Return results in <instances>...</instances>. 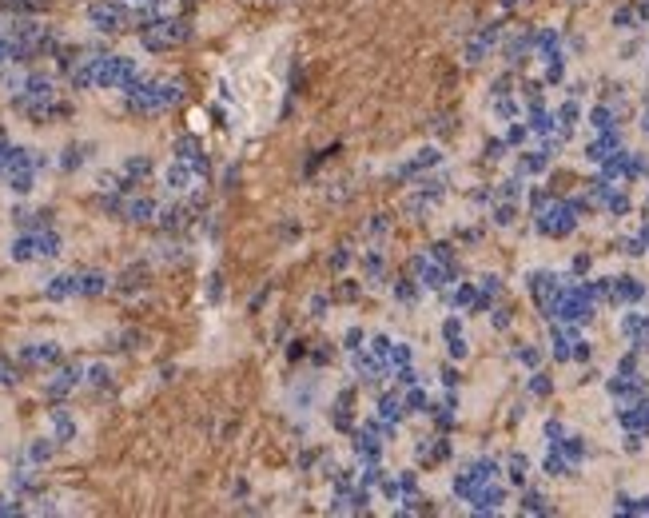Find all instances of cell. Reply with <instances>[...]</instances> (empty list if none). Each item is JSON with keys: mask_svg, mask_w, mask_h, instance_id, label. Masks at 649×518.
<instances>
[{"mask_svg": "<svg viewBox=\"0 0 649 518\" xmlns=\"http://www.w3.org/2000/svg\"><path fill=\"white\" fill-rule=\"evenodd\" d=\"M386 438H395V422H382V419L363 422V427H355V454L363 463H379Z\"/></svg>", "mask_w": 649, "mask_h": 518, "instance_id": "6da1fadb", "label": "cell"}, {"mask_svg": "<svg viewBox=\"0 0 649 518\" xmlns=\"http://www.w3.org/2000/svg\"><path fill=\"white\" fill-rule=\"evenodd\" d=\"M498 36H502V24L494 20V24H486V28H482L478 36H470V40H466V48H462V60H466V64H482V60L490 56V48H494V40H498Z\"/></svg>", "mask_w": 649, "mask_h": 518, "instance_id": "7a4b0ae2", "label": "cell"}, {"mask_svg": "<svg viewBox=\"0 0 649 518\" xmlns=\"http://www.w3.org/2000/svg\"><path fill=\"white\" fill-rule=\"evenodd\" d=\"M331 422L335 431H343V435H355V387H343L335 395L331 403Z\"/></svg>", "mask_w": 649, "mask_h": 518, "instance_id": "3957f363", "label": "cell"}, {"mask_svg": "<svg viewBox=\"0 0 649 518\" xmlns=\"http://www.w3.org/2000/svg\"><path fill=\"white\" fill-rule=\"evenodd\" d=\"M438 160H443V152H438V148H418V152H414L411 160L402 163V168H398L395 176H398V179H411V176H418V172H430V168H438Z\"/></svg>", "mask_w": 649, "mask_h": 518, "instance_id": "277c9868", "label": "cell"}, {"mask_svg": "<svg viewBox=\"0 0 649 518\" xmlns=\"http://www.w3.org/2000/svg\"><path fill=\"white\" fill-rule=\"evenodd\" d=\"M382 371H386V359L382 355H366V351H355V375L363 379V383H379L382 379Z\"/></svg>", "mask_w": 649, "mask_h": 518, "instance_id": "5b68a950", "label": "cell"}, {"mask_svg": "<svg viewBox=\"0 0 649 518\" xmlns=\"http://www.w3.org/2000/svg\"><path fill=\"white\" fill-rule=\"evenodd\" d=\"M88 17H92V24L100 28V33H116V28L127 20V12L120 8V4H96Z\"/></svg>", "mask_w": 649, "mask_h": 518, "instance_id": "8992f818", "label": "cell"}, {"mask_svg": "<svg viewBox=\"0 0 649 518\" xmlns=\"http://www.w3.org/2000/svg\"><path fill=\"white\" fill-rule=\"evenodd\" d=\"M414 454H418V463H443V458H450V443L443 435H427Z\"/></svg>", "mask_w": 649, "mask_h": 518, "instance_id": "52a82bcc", "label": "cell"}, {"mask_svg": "<svg viewBox=\"0 0 649 518\" xmlns=\"http://www.w3.org/2000/svg\"><path fill=\"white\" fill-rule=\"evenodd\" d=\"M375 415H379L382 422H402L407 419V415H411V411H407V403H402V395H382L379 399V411H375Z\"/></svg>", "mask_w": 649, "mask_h": 518, "instance_id": "ba28073f", "label": "cell"}, {"mask_svg": "<svg viewBox=\"0 0 649 518\" xmlns=\"http://www.w3.org/2000/svg\"><path fill=\"white\" fill-rule=\"evenodd\" d=\"M586 156H589V160H598V163H605L610 156H618V132L610 128L605 136H598V140L589 144V152H586Z\"/></svg>", "mask_w": 649, "mask_h": 518, "instance_id": "9c48e42d", "label": "cell"}, {"mask_svg": "<svg viewBox=\"0 0 649 518\" xmlns=\"http://www.w3.org/2000/svg\"><path fill=\"white\" fill-rule=\"evenodd\" d=\"M363 276H366V283L375 287V283H382V276H386V259H382V251L379 247H371L363 256Z\"/></svg>", "mask_w": 649, "mask_h": 518, "instance_id": "30bf717a", "label": "cell"}, {"mask_svg": "<svg viewBox=\"0 0 649 518\" xmlns=\"http://www.w3.org/2000/svg\"><path fill=\"white\" fill-rule=\"evenodd\" d=\"M641 295H646V287H641L637 279H630V276L614 279V299H618V303H637Z\"/></svg>", "mask_w": 649, "mask_h": 518, "instance_id": "8fae6325", "label": "cell"}, {"mask_svg": "<svg viewBox=\"0 0 649 518\" xmlns=\"http://www.w3.org/2000/svg\"><path fill=\"white\" fill-rule=\"evenodd\" d=\"M20 359H24V363H56V359H60V347H56V343H36V347H24Z\"/></svg>", "mask_w": 649, "mask_h": 518, "instance_id": "7c38bea8", "label": "cell"}, {"mask_svg": "<svg viewBox=\"0 0 649 518\" xmlns=\"http://www.w3.org/2000/svg\"><path fill=\"white\" fill-rule=\"evenodd\" d=\"M44 295L48 299H68V295H76V276H52L44 283Z\"/></svg>", "mask_w": 649, "mask_h": 518, "instance_id": "4fadbf2b", "label": "cell"}, {"mask_svg": "<svg viewBox=\"0 0 649 518\" xmlns=\"http://www.w3.org/2000/svg\"><path fill=\"white\" fill-rule=\"evenodd\" d=\"M124 215L127 220H132V224H148V220H152V215H156V204H152V199H132V204H127L124 208Z\"/></svg>", "mask_w": 649, "mask_h": 518, "instance_id": "5bb4252c", "label": "cell"}, {"mask_svg": "<svg viewBox=\"0 0 649 518\" xmlns=\"http://www.w3.org/2000/svg\"><path fill=\"white\" fill-rule=\"evenodd\" d=\"M108 287V279L100 271H88V276H76V295H100Z\"/></svg>", "mask_w": 649, "mask_h": 518, "instance_id": "9a60e30c", "label": "cell"}, {"mask_svg": "<svg viewBox=\"0 0 649 518\" xmlns=\"http://www.w3.org/2000/svg\"><path fill=\"white\" fill-rule=\"evenodd\" d=\"M76 383H80V371H60L56 379H48V395H56V399H60V395H68Z\"/></svg>", "mask_w": 649, "mask_h": 518, "instance_id": "2e32d148", "label": "cell"}, {"mask_svg": "<svg viewBox=\"0 0 649 518\" xmlns=\"http://www.w3.org/2000/svg\"><path fill=\"white\" fill-rule=\"evenodd\" d=\"M414 359V351H411V343H391V351H386V367L395 371V367H407Z\"/></svg>", "mask_w": 649, "mask_h": 518, "instance_id": "e0dca14e", "label": "cell"}, {"mask_svg": "<svg viewBox=\"0 0 649 518\" xmlns=\"http://www.w3.org/2000/svg\"><path fill=\"white\" fill-rule=\"evenodd\" d=\"M168 188H175V192H184V188H191V168L184 160H175V168L168 172Z\"/></svg>", "mask_w": 649, "mask_h": 518, "instance_id": "ac0fdd59", "label": "cell"}, {"mask_svg": "<svg viewBox=\"0 0 649 518\" xmlns=\"http://www.w3.org/2000/svg\"><path fill=\"white\" fill-rule=\"evenodd\" d=\"M52 427H56V438H60V443H72V438H76V422L68 419L64 411H52Z\"/></svg>", "mask_w": 649, "mask_h": 518, "instance_id": "d6986e66", "label": "cell"}, {"mask_svg": "<svg viewBox=\"0 0 649 518\" xmlns=\"http://www.w3.org/2000/svg\"><path fill=\"white\" fill-rule=\"evenodd\" d=\"M402 403H407V411H430V399H427V391L418 387V383H414V387H407V395H402Z\"/></svg>", "mask_w": 649, "mask_h": 518, "instance_id": "ffe728a7", "label": "cell"}, {"mask_svg": "<svg viewBox=\"0 0 649 518\" xmlns=\"http://www.w3.org/2000/svg\"><path fill=\"white\" fill-rule=\"evenodd\" d=\"M395 299L398 303H414V299H418V283H414V276L395 279Z\"/></svg>", "mask_w": 649, "mask_h": 518, "instance_id": "44dd1931", "label": "cell"}, {"mask_svg": "<svg viewBox=\"0 0 649 518\" xmlns=\"http://www.w3.org/2000/svg\"><path fill=\"white\" fill-rule=\"evenodd\" d=\"M386 231H391V220H386V215H371V220L363 224V235L366 240H375V243H379Z\"/></svg>", "mask_w": 649, "mask_h": 518, "instance_id": "7402d4cb", "label": "cell"}, {"mask_svg": "<svg viewBox=\"0 0 649 518\" xmlns=\"http://www.w3.org/2000/svg\"><path fill=\"white\" fill-rule=\"evenodd\" d=\"M589 124H594L598 132H610L614 128V108H610V104H598V108L589 112Z\"/></svg>", "mask_w": 649, "mask_h": 518, "instance_id": "603a6c76", "label": "cell"}, {"mask_svg": "<svg viewBox=\"0 0 649 518\" xmlns=\"http://www.w3.org/2000/svg\"><path fill=\"white\" fill-rule=\"evenodd\" d=\"M60 251V235L56 231H40L36 235V256H56Z\"/></svg>", "mask_w": 649, "mask_h": 518, "instance_id": "cb8c5ba5", "label": "cell"}, {"mask_svg": "<svg viewBox=\"0 0 649 518\" xmlns=\"http://www.w3.org/2000/svg\"><path fill=\"white\" fill-rule=\"evenodd\" d=\"M427 251H430V256H434V259H438V263H446V267H459V263H454V247H450V243H446V240L430 243Z\"/></svg>", "mask_w": 649, "mask_h": 518, "instance_id": "d4e9b609", "label": "cell"}, {"mask_svg": "<svg viewBox=\"0 0 649 518\" xmlns=\"http://www.w3.org/2000/svg\"><path fill=\"white\" fill-rule=\"evenodd\" d=\"M36 256V235H20L12 243V259H32Z\"/></svg>", "mask_w": 649, "mask_h": 518, "instance_id": "484cf974", "label": "cell"}, {"mask_svg": "<svg viewBox=\"0 0 649 518\" xmlns=\"http://www.w3.org/2000/svg\"><path fill=\"white\" fill-rule=\"evenodd\" d=\"M498 227H506V224H514V199H502V204H494V215H490Z\"/></svg>", "mask_w": 649, "mask_h": 518, "instance_id": "4316f807", "label": "cell"}, {"mask_svg": "<svg viewBox=\"0 0 649 518\" xmlns=\"http://www.w3.org/2000/svg\"><path fill=\"white\" fill-rule=\"evenodd\" d=\"M522 510H526V515H546L550 506H546V499H542V494L526 490V494H522Z\"/></svg>", "mask_w": 649, "mask_h": 518, "instance_id": "83f0119b", "label": "cell"}, {"mask_svg": "<svg viewBox=\"0 0 649 518\" xmlns=\"http://www.w3.org/2000/svg\"><path fill=\"white\" fill-rule=\"evenodd\" d=\"M526 48H530V36H518V40H514V44L506 48V60H510V64H522V60H526Z\"/></svg>", "mask_w": 649, "mask_h": 518, "instance_id": "f1b7e54d", "label": "cell"}, {"mask_svg": "<svg viewBox=\"0 0 649 518\" xmlns=\"http://www.w3.org/2000/svg\"><path fill=\"white\" fill-rule=\"evenodd\" d=\"M327 267H331V271H347V267H350V251L343 247V243H339V247L331 251V259H327Z\"/></svg>", "mask_w": 649, "mask_h": 518, "instance_id": "f546056e", "label": "cell"}, {"mask_svg": "<svg viewBox=\"0 0 649 518\" xmlns=\"http://www.w3.org/2000/svg\"><path fill=\"white\" fill-rule=\"evenodd\" d=\"M148 172H152V160H148V156H132V160H127V176H148Z\"/></svg>", "mask_w": 649, "mask_h": 518, "instance_id": "4dcf8cb0", "label": "cell"}, {"mask_svg": "<svg viewBox=\"0 0 649 518\" xmlns=\"http://www.w3.org/2000/svg\"><path fill=\"white\" fill-rule=\"evenodd\" d=\"M163 224L168 227H184L188 224V208H168L163 211Z\"/></svg>", "mask_w": 649, "mask_h": 518, "instance_id": "1f68e13d", "label": "cell"}, {"mask_svg": "<svg viewBox=\"0 0 649 518\" xmlns=\"http://www.w3.org/2000/svg\"><path fill=\"white\" fill-rule=\"evenodd\" d=\"M88 160V148H68V156H64V168H80V163Z\"/></svg>", "mask_w": 649, "mask_h": 518, "instance_id": "d6a6232c", "label": "cell"}, {"mask_svg": "<svg viewBox=\"0 0 649 518\" xmlns=\"http://www.w3.org/2000/svg\"><path fill=\"white\" fill-rule=\"evenodd\" d=\"M343 347H347L350 355H355V351H359V347H363V331H359V327H350L347 335H343Z\"/></svg>", "mask_w": 649, "mask_h": 518, "instance_id": "836d02e7", "label": "cell"}, {"mask_svg": "<svg viewBox=\"0 0 649 518\" xmlns=\"http://www.w3.org/2000/svg\"><path fill=\"white\" fill-rule=\"evenodd\" d=\"M518 359H522L526 367H538V363H542V351H538V347H518Z\"/></svg>", "mask_w": 649, "mask_h": 518, "instance_id": "e575fe53", "label": "cell"}, {"mask_svg": "<svg viewBox=\"0 0 649 518\" xmlns=\"http://www.w3.org/2000/svg\"><path fill=\"white\" fill-rule=\"evenodd\" d=\"M446 343H450V359H454V363L470 355V347H466V339H462V335H459V339H446Z\"/></svg>", "mask_w": 649, "mask_h": 518, "instance_id": "d590c367", "label": "cell"}, {"mask_svg": "<svg viewBox=\"0 0 649 518\" xmlns=\"http://www.w3.org/2000/svg\"><path fill=\"white\" fill-rule=\"evenodd\" d=\"M510 479H514V483H522V479H526V458H522V454H514V458H510Z\"/></svg>", "mask_w": 649, "mask_h": 518, "instance_id": "8d00e7d4", "label": "cell"}, {"mask_svg": "<svg viewBox=\"0 0 649 518\" xmlns=\"http://www.w3.org/2000/svg\"><path fill=\"white\" fill-rule=\"evenodd\" d=\"M327 307H331V299H327V295H311V315H315V319H323V315H327Z\"/></svg>", "mask_w": 649, "mask_h": 518, "instance_id": "74e56055", "label": "cell"}, {"mask_svg": "<svg viewBox=\"0 0 649 518\" xmlns=\"http://www.w3.org/2000/svg\"><path fill=\"white\" fill-rule=\"evenodd\" d=\"M32 458H36V463H44V458H52V443H48V438H40V443H32Z\"/></svg>", "mask_w": 649, "mask_h": 518, "instance_id": "f35d334b", "label": "cell"}, {"mask_svg": "<svg viewBox=\"0 0 649 518\" xmlns=\"http://www.w3.org/2000/svg\"><path fill=\"white\" fill-rule=\"evenodd\" d=\"M498 195H502V199H518V195H522V184H518V179H506V184L498 188Z\"/></svg>", "mask_w": 649, "mask_h": 518, "instance_id": "ab89813d", "label": "cell"}, {"mask_svg": "<svg viewBox=\"0 0 649 518\" xmlns=\"http://www.w3.org/2000/svg\"><path fill=\"white\" fill-rule=\"evenodd\" d=\"M443 335H446V339H459V335H462V319H459V315H450V319L443 323Z\"/></svg>", "mask_w": 649, "mask_h": 518, "instance_id": "60d3db41", "label": "cell"}, {"mask_svg": "<svg viewBox=\"0 0 649 518\" xmlns=\"http://www.w3.org/2000/svg\"><path fill=\"white\" fill-rule=\"evenodd\" d=\"M634 20H637V12H634V8H618V17H614V24H618V28H634Z\"/></svg>", "mask_w": 649, "mask_h": 518, "instance_id": "b9f144b4", "label": "cell"}, {"mask_svg": "<svg viewBox=\"0 0 649 518\" xmlns=\"http://www.w3.org/2000/svg\"><path fill=\"white\" fill-rule=\"evenodd\" d=\"M490 323L498 327V331H506V327H510V311L506 307H494L490 311Z\"/></svg>", "mask_w": 649, "mask_h": 518, "instance_id": "7bdbcfd3", "label": "cell"}, {"mask_svg": "<svg viewBox=\"0 0 649 518\" xmlns=\"http://www.w3.org/2000/svg\"><path fill=\"white\" fill-rule=\"evenodd\" d=\"M530 395H550V379H546V375H534V379H530Z\"/></svg>", "mask_w": 649, "mask_h": 518, "instance_id": "ee69618b", "label": "cell"}, {"mask_svg": "<svg viewBox=\"0 0 649 518\" xmlns=\"http://www.w3.org/2000/svg\"><path fill=\"white\" fill-rule=\"evenodd\" d=\"M391 343H395V339H386V335H375V339H371V351L386 359V351H391Z\"/></svg>", "mask_w": 649, "mask_h": 518, "instance_id": "f6af8a7d", "label": "cell"}, {"mask_svg": "<svg viewBox=\"0 0 649 518\" xmlns=\"http://www.w3.org/2000/svg\"><path fill=\"white\" fill-rule=\"evenodd\" d=\"M502 156H506V144H502V140H490V144H486V160H502Z\"/></svg>", "mask_w": 649, "mask_h": 518, "instance_id": "bcb514c9", "label": "cell"}, {"mask_svg": "<svg viewBox=\"0 0 649 518\" xmlns=\"http://www.w3.org/2000/svg\"><path fill=\"white\" fill-rule=\"evenodd\" d=\"M494 292H502V279L498 276H482V295H494Z\"/></svg>", "mask_w": 649, "mask_h": 518, "instance_id": "7dc6e473", "label": "cell"}, {"mask_svg": "<svg viewBox=\"0 0 649 518\" xmlns=\"http://www.w3.org/2000/svg\"><path fill=\"white\" fill-rule=\"evenodd\" d=\"M88 383L104 387V383H108V367H92V371H88Z\"/></svg>", "mask_w": 649, "mask_h": 518, "instance_id": "c3c4849f", "label": "cell"}, {"mask_svg": "<svg viewBox=\"0 0 649 518\" xmlns=\"http://www.w3.org/2000/svg\"><path fill=\"white\" fill-rule=\"evenodd\" d=\"M621 251H625V256H641L646 247H641V240H621Z\"/></svg>", "mask_w": 649, "mask_h": 518, "instance_id": "681fc988", "label": "cell"}, {"mask_svg": "<svg viewBox=\"0 0 649 518\" xmlns=\"http://www.w3.org/2000/svg\"><path fill=\"white\" fill-rule=\"evenodd\" d=\"M522 140H526V128L522 124H514V128L506 132V144H522Z\"/></svg>", "mask_w": 649, "mask_h": 518, "instance_id": "f907efd6", "label": "cell"}, {"mask_svg": "<svg viewBox=\"0 0 649 518\" xmlns=\"http://www.w3.org/2000/svg\"><path fill=\"white\" fill-rule=\"evenodd\" d=\"M207 295H211V299H220V295H223V283H220V276H211V279H207Z\"/></svg>", "mask_w": 649, "mask_h": 518, "instance_id": "816d5d0a", "label": "cell"}, {"mask_svg": "<svg viewBox=\"0 0 649 518\" xmlns=\"http://www.w3.org/2000/svg\"><path fill=\"white\" fill-rule=\"evenodd\" d=\"M16 383V375L8 371V367H4V363H0V387H12Z\"/></svg>", "mask_w": 649, "mask_h": 518, "instance_id": "f5cc1de1", "label": "cell"}, {"mask_svg": "<svg viewBox=\"0 0 649 518\" xmlns=\"http://www.w3.org/2000/svg\"><path fill=\"white\" fill-rule=\"evenodd\" d=\"M443 383L446 387H454V383H459V371H454V367H443Z\"/></svg>", "mask_w": 649, "mask_h": 518, "instance_id": "db71d44e", "label": "cell"}, {"mask_svg": "<svg viewBox=\"0 0 649 518\" xmlns=\"http://www.w3.org/2000/svg\"><path fill=\"white\" fill-rule=\"evenodd\" d=\"M355 295H359V287H355V283H343V287H339V299H355Z\"/></svg>", "mask_w": 649, "mask_h": 518, "instance_id": "11a10c76", "label": "cell"}, {"mask_svg": "<svg viewBox=\"0 0 649 518\" xmlns=\"http://www.w3.org/2000/svg\"><path fill=\"white\" fill-rule=\"evenodd\" d=\"M637 515H649V499H637Z\"/></svg>", "mask_w": 649, "mask_h": 518, "instance_id": "9f6ffc18", "label": "cell"}, {"mask_svg": "<svg viewBox=\"0 0 649 518\" xmlns=\"http://www.w3.org/2000/svg\"><path fill=\"white\" fill-rule=\"evenodd\" d=\"M518 4H526V0H502V8H518Z\"/></svg>", "mask_w": 649, "mask_h": 518, "instance_id": "6f0895ef", "label": "cell"}]
</instances>
